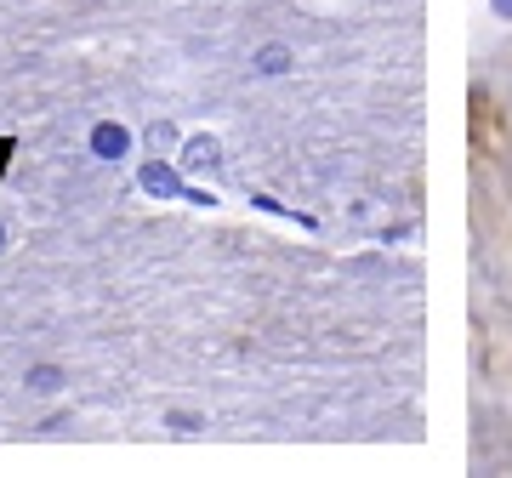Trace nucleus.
<instances>
[{
  "label": "nucleus",
  "mask_w": 512,
  "mask_h": 478,
  "mask_svg": "<svg viewBox=\"0 0 512 478\" xmlns=\"http://www.w3.org/2000/svg\"><path fill=\"white\" fill-rule=\"evenodd\" d=\"M148 143H154V154H160V148L177 143V131H171V126H148Z\"/></svg>",
  "instance_id": "6"
},
{
  "label": "nucleus",
  "mask_w": 512,
  "mask_h": 478,
  "mask_svg": "<svg viewBox=\"0 0 512 478\" xmlns=\"http://www.w3.org/2000/svg\"><path fill=\"white\" fill-rule=\"evenodd\" d=\"M137 183H143L148 194H160V200H177V194L188 200V183H183V177H177L171 166H165V160H148V166L137 171Z\"/></svg>",
  "instance_id": "1"
},
{
  "label": "nucleus",
  "mask_w": 512,
  "mask_h": 478,
  "mask_svg": "<svg viewBox=\"0 0 512 478\" xmlns=\"http://www.w3.org/2000/svg\"><path fill=\"white\" fill-rule=\"evenodd\" d=\"M29 387H35V393H57V387H63V370H57V365H35V370H29Z\"/></svg>",
  "instance_id": "5"
},
{
  "label": "nucleus",
  "mask_w": 512,
  "mask_h": 478,
  "mask_svg": "<svg viewBox=\"0 0 512 478\" xmlns=\"http://www.w3.org/2000/svg\"><path fill=\"white\" fill-rule=\"evenodd\" d=\"M285 69H291V46H262L256 74H285Z\"/></svg>",
  "instance_id": "4"
},
{
  "label": "nucleus",
  "mask_w": 512,
  "mask_h": 478,
  "mask_svg": "<svg viewBox=\"0 0 512 478\" xmlns=\"http://www.w3.org/2000/svg\"><path fill=\"white\" fill-rule=\"evenodd\" d=\"M126 148H131V131L126 126H114V120L92 126V154H97V160H126Z\"/></svg>",
  "instance_id": "2"
},
{
  "label": "nucleus",
  "mask_w": 512,
  "mask_h": 478,
  "mask_svg": "<svg viewBox=\"0 0 512 478\" xmlns=\"http://www.w3.org/2000/svg\"><path fill=\"white\" fill-rule=\"evenodd\" d=\"M183 166L188 171H222V143L217 137H188L183 143Z\"/></svg>",
  "instance_id": "3"
}]
</instances>
